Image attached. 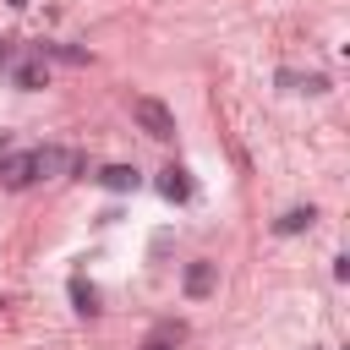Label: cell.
Wrapping results in <instances>:
<instances>
[{
	"label": "cell",
	"instance_id": "3",
	"mask_svg": "<svg viewBox=\"0 0 350 350\" xmlns=\"http://www.w3.org/2000/svg\"><path fill=\"white\" fill-rule=\"evenodd\" d=\"M180 290H186L191 301H208V295L219 290V262H208V257L186 262V279H180Z\"/></svg>",
	"mask_w": 350,
	"mask_h": 350
},
{
	"label": "cell",
	"instance_id": "1",
	"mask_svg": "<svg viewBox=\"0 0 350 350\" xmlns=\"http://www.w3.org/2000/svg\"><path fill=\"white\" fill-rule=\"evenodd\" d=\"M131 120H137V131H148L153 142H170V137H175V109H170L164 98H153V93H137V98H131Z\"/></svg>",
	"mask_w": 350,
	"mask_h": 350
},
{
	"label": "cell",
	"instance_id": "4",
	"mask_svg": "<svg viewBox=\"0 0 350 350\" xmlns=\"http://www.w3.org/2000/svg\"><path fill=\"white\" fill-rule=\"evenodd\" d=\"M180 345H186V323L180 317H159L148 328V339H142V350H180Z\"/></svg>",
	"mask_w": 350,
	"mask_h": 350
},
{
	"label": "cell",
	"instance_id": "2",
	"mask_svg": "<svg viewBox=\"0 0 350 350\" xmlns=\"http://www.w3.org/2000/svg\"><path fill=\"white\" fill-rule=\"evenodd\" d=\"M33 180H38V148L0 153V186H5V191H27Z\"/></svg>",
	"mask_w": 350,
	"mask_h": 350
},
{
	"label": "cell",
	"instance_id": "9",
	"mask_svg": "<svg viewBox=\"0 0 350 350\" xmlns=\"http://www.w3.org/2000/svg\"><path fill=\"white\" fill-rule=\"evenodd\" d=\"M279 82H284L290 93H328V77H323V71H306V77H301V71H279Z\"/></svg>",
	"mask_w": 350,
	"mask_h": 350
},
{
	"label": "cell",
	"instance_id": "7",
	"mask_svg": "<svg viewBox=\"0 0 350 350\" xmlns=\"http://www.w3.org/2000/svg\"><path fill=\"white\" fill-rule=\"evenodd\" d=\"M317 224V208L306 202V208H284L279 219H273V235H301V230H312Z\"/></svg>",
	"mask_w": 350,
	"mask_h": 350
},
{
	"label": "cell",
	"instance_id": "5",
	"mask_svg": "<svg viewBox=\"0 0 350 350\" xmlns=\"http://www.w3.org/2000/svg\"><path fill=\"white\" fill-rule=\"evenodd\" d=\"M159 197H170V202H191V175H186L180 164L159 170Z\"/></svg>",
	"mask_w": 350,
	"mask_h": 350
},
{
	"label": "cell",
	"instance_id": "6",
	"mask_svg": "<svg viewBox=\"0 0 350 350\" xmlns=\"http://www.w3.org/2000/svg\"><path fill=\"white\" fill-rule=\"evenodd\" d=\"M11 82H16L22 93H38V88H49V66H44V55H38V60H22V66L11 71Z\"/></svg>",
	"mask_w": 350,
	"mask_h": 350
},
{
	"label": "cell",
	"instance_id": "8",
	"mask_svg": "<svg viewBox=\"0 0 350 350\" xmlns=\"http://www.w3.org/2000/svg\"><path fill=\"white\" fill-rule=\"evenodd\" d=\"M98 186H109V191H137L142 175H137L131 164H104V170H98Z\"/></svg>",
	"mask_w": 350,
	"mask_h": 350
},
{
	"label": "cell",
	"instance_id": "10",
	"mask_svg": "<svg viewBox=\"0 0 350 350\" xmlns=\"http://www.w3.org/2000/svg\"><path fill=\"white\" fill-rule=\"evenodd\" d=\"M71 301H77V312H82V317H98V312H104V306H98V290H93L82 273L71 279Z\"/></svg>",
	"mask_w": 350,
	"mask_h": 350
},
{
	"label": "cell",
	"instance_id": "11",
	"mask_svg": "<svg viewBox=\"0 0 350 350\" xmlns=\"http://www.w3.org/2000/svg\"><path fill=\"white\" fill-rule=\"evenodd\" d=\"M0 66H11V38H0Z\"/></svg>",
	"mask_w": 350,
	"mask_h": 350
}]
</instances>
